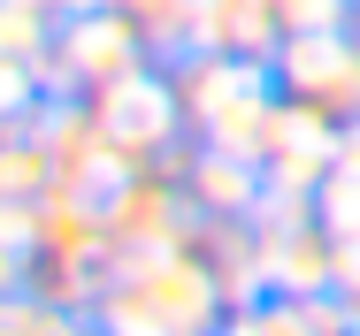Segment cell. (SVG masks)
I'll return each mask as SVG.
<instances>
[{"mask_svg": "<svg viewBox=\"0 0 360 336\" xmlns=\"http://www.w3.org/2000/svg\"><path fill=\"white\" fill-rule=\"evenodd\" d=\"M222 314L230 306L192 253H131L92 298V321L108 336H215Z\"/></svg>", "mask_w": 360, "mask_h": 336, "instance_id": "obj_1", "label": "cell"}, {"mask_svg": "<svg viewBox=\"0 0 360 336\" xmlns=\"http://www.w3.org/2000/svg\"><path fill=\"white\" fill-rule=\"evenodd\" d=\"M276 92L291 107L322 115L330 130H360V39L353 31H322V39H284L276 54Z\"/></svg>", "mask_w": 360, "mask_h": 336, "instance_id": "obj_2", "label": "cell"}, {"mask_svg": "<svg viewBox=\"0 0 360 336\" xmlns=\"http://www.w3.org/2000/svg\"><path fill=\"white\" fill-rule=\"evenodd\" d=\"M39 69H46V92L54 100H100L108 84H123V76L146 69V46L131 39L123 15H77V23H62L46 39Z\"/></svg>", "mask_w": 360, "mask_h": 336, "instance_id": "obj_3", "label": "cell"}, {"mask_svg": "<svg viewBox=\"0 0 360 336\" xmlns=\"http://www.w3.org/2000/svg\"><path fill=\"white\" fill-rule=\"evenodd\" d=\"M92 107V123H100V137L131 161V168H161V153H169V137H176V92H169V76H153V69H139V76H123V84H108L100 100H84Z\"/></svg>", "mask_w": 360, "mask_h": 336, "instance_id": "obj_4", "label": "cell"}, {"mask_svg": "<svg viewBox=\"0 0 360 336\" xmlns=\"http://www.w3.org/2000/svg\"><path fill=\"white\" fill-rule=\"evenodd\" d=\"M261 191H269V176H261V161H245V153L207 145V153L184 161V199H192V214H207V222H253Z\"/></svg>", "mask_w": 360, "mask_h": 336, "instance_id": "obj_5", "label": "cell"}, {"mask_svg": "<svg viewBox=\"0 0 360 336\" xmlns=\"http://www.w3.org/2000/svg\"><path fill=\"white\" fill-rule=\"evenodd\" d=\"M192 46L269 62L276 54V15H269V0H192Z\"/></svg>", "mask_w": 360, "mask_h": 336, "instance_id": "obj_6", "label": "cell"}, {"mask_svg": "<svg viewBox=\"0 0 360 336\" xmlns=\"http://www.w3.org/2000/svg\"><path fill=\"white\" fill-rule=\"evenodd\" d=\"M314 222L330 229L338 253H360V130L338 137V153H330V168L314 184Z\"/></svg>", "mask_w": 360, "mask_h": 336, "instance_id": "obj_7", "label": "cell"}, {"mask_svg": "<svg viewBox=\"0 0 360 336\" xmlns=\"http://www.w3.org/2000/svg\"><path fill=\"white\" fill-rule=\"evenodd\" d=\"M54 199V153L39 145L31 123L0 130V206H46Z\"/></svg>", "mask_w": 360, "mask_h": 336, "instance_id": "obj_8", "label": "cell"}, {"mask_svg": "<svg viewBox=\"0 0 360 336\" xmlns=\"http://www.w3.org/2000/svg\"><path fill=\"white\" fill-rule=\"evenodd\" d=\"M115 15L131 23V39L146 46V62H176L192 54V0H115Z\"/></svg>", "mask_w": 360, "mask_h": 336, "instance_id": "obj_9", "label": "cell"}, {"mask_svg": "<svg viewBox=\"0 0 360 336\" xmlns=\"http://www.w3.org/2000/svg\"><path fill=\"white\" fill-rule=\"evenodd\" d=\"M77 329H84V314L54 306V298H39V290L0 298V336H77Z\"/></svg>", "mask_w": 360, "mask_h": 336, "instance_id": "obj_10", "label": "cell"}, {"mask_svg": "<svg viewBox=\"0 0 360 336\" xmlns=\"http://www.w3.org/2000/svg\"><path fill=\"white\" fill-rule=\"evenodd\" d=\"M62 31V15L46 0H0V54H46V39Z\"/></svg>", "mask_w": 360, "mask_h": 336, "instance_id": "obj_11", "label": "cell"}, {"mask_svg": "<svg viewBox=\"0 0 360 336\" xmlns=\"http://www.w3.org/2000/svg\"><path fill=\"white\" fill-rule=\"evenodd\" d=\"M269 15H276V46H284V39L345 31V23H353V0H269Z\"/></svg>", "mask_w": 360, "mask_h": 336, "instance_id": "obj_12", "label": "cell"}, {"mask_svg": "<svg viewBox=\"0 0 360 336\" xmlns=\"http://www.w3.org/2000/svg\"><path fill=\"white\" fill-rule=\"evenodd\" d=\"M62 23H77V15H115V0H46Z\"/></svg>", "mask_w": 360, "mask_h": 336, "instance_id": "obj_13", "label": "cell"}, {"mask_svg": "<svg viewBox=\"0 0 360 336\" xmlns=\"http://www.w3.org/2000/svg\"><path fill=\"white\" fill-rule=\"evenodd\" d=\"M77 336H108V329H100V321H92V314H84V329H77Z\"/></svg>", "mask_w": 360, "mask_h": 336, "instance_id": "obj_14", "label": "cell"}, {"mask_svg": "<svg viewBox=\"0 0 360 336\" xmlns=\"http://www.w3.org/2000/svg\"><path fill=\"white\" fill-rule=\"evenodd\" d=\"M345 31H353V39H360V0H353V23H345Z\"/></svg>", "mask_w": 360, "mask_h": 336, "instance_id": "obj_15", "label": "cell"}, {"mask_svg": "<svg viewBox=\"0 0 360 336\" xmlns=\"http://www.w3.org/2000/svg\"><path fill=\"white\" fill-rule=\"evenodd\" d=\"M0 130H15V123H0Z\"/></svg>", "mask_w": 360, "mask_h": 336, "instance_id": "obj_16", "label": "cell"}]
</instances>
